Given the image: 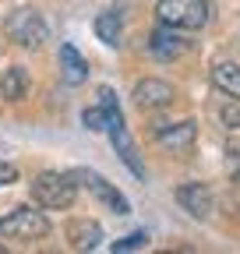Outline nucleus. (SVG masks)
Returning <instances> with one entry per match:
<instances>
[{
  "instance_id": "f257e3e1",
  "label": "nucleus",
  "mask_w": 240,
  "mask_h": 254,
  "mask_svg": "<svg viewBox=\"0 0 240 254\" xmlns=\"http://www.w3.org/2000/svg\"><path fill=\"white\" fill-rule=\"evenodd\" d=\"M78 198V184L71 173H60V170H43L32 180V201L43 208H71Z\"/></svg>"
},
{
  "instance_id": "f03ea898",
  "label": "nucleus",
  "mask_w": 240,
  "mask_h": 254,
  "mask_svg": "<svg viewBox=\"0 0 240 254\" xmlns=\"http://www.w3.org/2000/svg\"><path fill=\"white\" fill-rule=\"evenodd\" d=\"M0 233H4L7 240L32 244V240L50 237V219H46L39 208H32V205H21V208H14L7 219H0Z\"/></svg>"
},
{
  "instance_id": "7ed1b4c3",
  "label": "nucleus",
  "mask_w": 240,
  "mask_h": 254,
  "mask_svg": "<svg viewBox=\"0 0 240 254\" xmlns=\"http://www.w3.org/2000/svg\"><path fill=\"white\" fill-rule=\"evenodd\" d=\"M159 21L180 32H194L208 25V0H159Z\"/></svg>"
},
{
  "instance_id": "20e7f679",
  "label": "nucleus",
  "mask_w": 240,
  "mask_h": 254,
  "mask_svg": "<svg viewBox=\"0 0 240 254\" xmlns=\"http://www.w3.org/2000/svg\"><path fill=\"white\" fill-rule=\"evenodd\" d=\"M4 32H7V39H11V43H18V46H25V50L43 46L46 36H50L43 14L32 11V7H18V11H11L7 21H4Z\"/></svg>"
},
{
  "instance_id": "39448f33",
  "label": "nucleus",
  "mask_w": 240,
  "mask_h": 254,
  "mask_svg": "<svg viewBox=\"0 0 240 254\" xmlns=\"http://www.w3.org/2000/svg\"><path fill=\"white\" fill-rule=\"evenodd\" d=\"M71 177H74V184H85L110 212H117V215H131V201L120 194V190H117L103 173H96V170H71Z\"/></svg>"
},
{
  "instance_id": "423d86ee",
  "label": "nucleus",
  "mask_w": 240,
  "mask_h": 254,
  "mask_svg": "<svg viewBox=\"0 0 240 254\" xmlns=\"http://www.w3.org/2000/svg\"><path fill=\"white\" fill-rule=\"evenodd\" d=\"M131 99H134L141 110H163V106H170V103L177 99V92H173V85L163 81V78H145V81L134 85Z\"/></svg>"
},
{
  "instance_id": "0eeeda50",
  "label": "nucleus",
  "mask_w": 240,
  "mask_h": 254,
  "mask_svg": "<svg viewBox=\"0 0 240 254\" xmlns=\"http://www.w3.org/2000/svg\"><path fill=\"white\" fill-rule=\"evenodd\" d=\"M106 131H110V141H113L117 155L124 159V166H127V170H131L138 180H145V166H141V159H138V148H134V141H131V134H127V127H124V117L110 120V124H106Z\"/></svg>"
},
{
  "instance_id": "6e6552de",
  "label": "nucleus",
  "mask_w": 240,
  "mask_h": 254,
  "mask_svg": "<svg viewBox=\"0 0 240 254\" xmlns=\"http://www.w3.org/2000/svg\"><path fill=\"white\" fill-rule=\"evenodd\" d=\"M177 201H180V208L184 212H191L194 219H208L212 215V190H208L205 184H198V180H191V184H180L177 187Z\"/></svg>"
},
{
  "instance_id": "1a4fd4ad",
  "label": "nucleus",
  "mask_w": 240,
  "mask_h": 254,
  "mask_svg": "<svg viewBox=\"0 0 240 254\" xmlns=\"http://www.w3.org/2000/svg\"><path fill=\"white\" fill-rule=\"evenodd\" d=\"M198 138V124L194 120H184V124H170V127H159L156 131V141L170 152H187Z\"/></svg>"
},
{
  "instance_id": "9d476101",
  "label": "nucleus",
  "mask_w": 240,
  "mask_h": 254,
  "mask_svg": "<svg viewBox=\"0 0 240 254\" xmlns=\"http://www.w3.org/2000/svg\"><path fill=\"white\" fill-rule=\"evenodd\" d=\"M148 50H152V57H159V60H177L180 53L187 50V43L180 39V28L159 25V28L152 32V39H148Z\"/></svg>"
},
{
  "instance_id": "9b49d317",
  "label": "nucleus",
  "mask_w": 240,
  "mask_h": 254,
  "mask_svg": "<svg viewBox=\"0 0 240 254\" xmlns=\"http://www.w3.org/2000/svg\"><path fill=\"white\" fill-rule=\"evenodd\" d=\"M60 78H64V85H81L88 78V60L71 43H60Z\"/></svg>"
},
{
  "instance_id": "f8f14e48",
  "label": "nucleus",
  "mask_w": 240,
  "mask_h": 254,
  "mask_svg": "<svg viewBox=\"0 0 240 254\" xmlns=\"http://www.w3.org/2000/svg\"><path fill=\"white\" fill-rule=\"evenodd\" d=\"M67 240H71L74 251H96L99 240H103V226L92 219H74L67 226Z\"/></svg>"
},
{
  "instance_id": "ddd939ff",
  "label": "nucleus",
  "mask_w": 240,
  "mask_h": 254,
  "mask_svg": "<svg viewBox=\"0 0 240 254\" xmlns=\"http://www.w3.org/2000/svg\"><path fill=\"white\" fill-rule=\"evenodd\" d=\"M212 85L230 95V99H240V67L233 60H216L212 64Z\"/></svg>"
},
{
  "instance_id": "4468645a",
  "label": "nucleus",
  "mask_w": 240,
  "mask_h": 254,
  "mask_svg": "<svg viewBox=\"0 0 240 254\" xmlns=\"http://www.w3.org/2000/svg\"><path fill=\"white\" fill-rule=\"evenodd\" d=\"M25 92H28V71L25 67H7L4 74H0V99L21 103Z\"/></svg>"
},
{
  "instance_id": "2eb2a0df",
  "label": "nucleus",
  "mask_w": 240,
  "mask_h": 254,
  "mask_svg": "<svg viewBox=\"0 0 240 254\" xmlns=\"http://www.w3.org/2000/svg\"><path fill=\"white\" fill-rule=\"evenodd\" d=\"M120 14L117 11H103L99 18H96V36L106 43V46H120Z\"/></svg>"
},
{
  "instance_id": "dca6fc26",
  "label": "nucleus",
  "mask_w": 240,
  "mask_h": 254,
  "mask_svg": "<svg viewBox=\"0 0 240 254\" xmlns=\"http://www.w3.org/2000/svg\"><path fill=\"white\" fill-rule=\"evenodd\" d=\"M219 120H223V127L240 131V99H230V95H226V103L219 106Z\"/></svg>"
},
{
  "instance_id": "f3484780",
  "label": "nucleus",
  "mask_w": 240,
  "mask_h": 254,
  "mask_svg": "<svg viewBox=\"0 0 240 254\" xmlns=\"http://www.w3.org/2000/svg\"><path fill=\"white\" fill-rule=\"evenodd\" d=\"M141 247H148V233H145V230H138V233H131V237H124V240H117L110 251H113V254H124V251H141Z\"/></svg>"
},
{
  "instance_id": "a211bd4d",
  "label": "nucleus",
  "mask_w": 240,
  "mask_h": 254,
  "mask_svg": "<svg viewBox=\"0 0 240 254\" xmlns=\"http://www.w3.org/2000/svg\"><path fill=\"white\" fill-rule=\"evenodd\" d=\"M81 124L88 127V131H106V113H103V106L85 110V113H81Z\"/></svg>"
},
{
  "instance_id": "6ab92c4d",
  "label": "nucleus",
  "mask_w": 240,
  "mask_h": 254,
  "mask_svg": "<svg viewBox=\"0 0 240 254\" xmlns=\"http://www.w3.org/2000/svg\"><path fill=\"white\" fill-rule=\"evenodd\" d=\"M18 180V166L14 163H0V187H7Z\"/></svg>"
}]
</instances>
